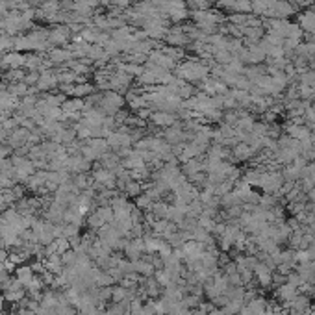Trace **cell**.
I'll use <instances>...</instances> for the list:
<instances>
[{"mask_svg":"<svg viewBox=\"0 0 315 315\" xmlns=\"http://www.w3.org/2000/svg\"><path fill=\"white\" fill-rule=\"evenodd\" d=\"M150 121L158 124L159 128H171L175 124V115L171 111H158V113L150 115Z\"/></svg>","mask_w":315,"mask_h":315,"instance_id":"obj_1","label":"cell"},{"mask_svg":"<svg viewBox=\"0 0 315 315\" xmlns=\"http://www.w3.org/2000/svg\"><path fill=\"white\" fill-rule=\"evenodd\" d=\"M15 280H17V282H19L20 286H28L30 282H32V280H34V267H30V265H24V267H19V269H17V273H15Z\"/></svg>","mask_w":315,"mask_h":315,"instance_id":"obj_2","label":"cell"},{"mask_svg":"<svg viewBox=\"0 0 315 315\" xmlns=\"http://www.w3.org/2000/svg\"><path fill=\"white\" fill-rule=\"evenodd\" d=\"M308 197H310V200H312V202H314V204H315V186L312 187V191L308 193Z\"/></svg>","mask_w":315,"mask_h":315,"instance_id":"obj_3","label":"cell"},{"mask_svg":"<svg viewBox=\"0 0 315 315\" xmlns=\"http://www.w3.org/2000/svg\"><path fill=\"white\" fill-rule=\"evenodd\" d=\"M2 304H4V298L0 297V312H2Z\"/></svg>","mask_w":315,"mask_h":315,"instance_id":"obj_4","label":"cell"}]
</instances>
